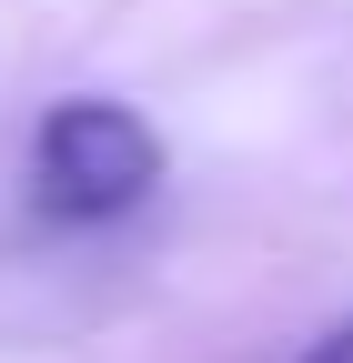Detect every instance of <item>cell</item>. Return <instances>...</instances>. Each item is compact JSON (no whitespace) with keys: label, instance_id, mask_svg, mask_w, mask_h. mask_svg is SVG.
Returning <instances> with one entry per match:
<instances>
[{"label":"cell","instance_id":"6da1fadb","mask_svg":"<svg viewBox=\"0 0 353 363\" xmlns=\"http://www.w3.org/2000/svg\"><path fill=\"white\" fill-rule=\"evenodd\" d=\"M162 182V131L121 101H61L30 142V192L61 222H111Z\"/></svg>","mask_w":353,"mask_h":363},{"label":"cell","instance_id":"7a4b0ae2","mask_svg":"<svg viewBox=\"0 0 353 363\" xmlns=\"http://www.w3.org/2000/svg\"><path fill=\"white\" fill-rule=\"evenodd\" d=\"M303 363H353V323H343V333H323L313 353H303Z\"/></svg>","mask_w":353,"mask_h":363}]
</instances>
